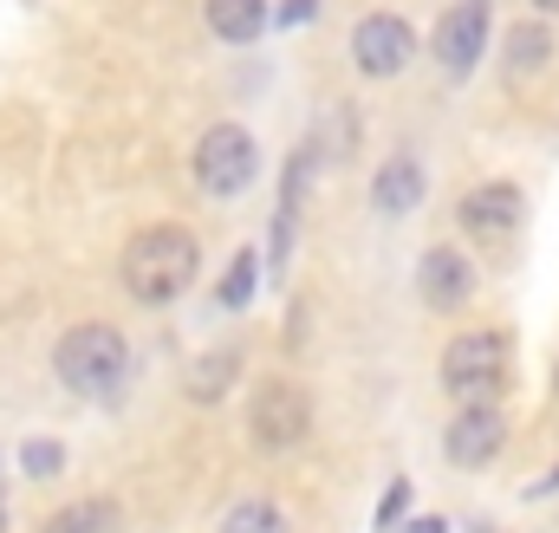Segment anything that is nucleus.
Returning <instances> with one entry per match:
<instances>
[{"label":"nucleus","mask_w":559,"mask_h":533,"mask_svg":"<svg viewBox=\"0 0 559 533\" xmlns=\"http://www.w3.org/2000/svg\"><path fill=\"white\" fill-rule=\"evenodd\" d=\"M118 280H124V293L138 306H150V312L176 306L202 280V241H195V228H182V222H150V228H138L124 241Z\"/></svg>","instance_id":"obj_1"},{"label":"nucleus","mask_w":559,"mask_h":533,"mask_svg":"<svg viewBox=\"0 0 559 533\" xmlns=\"http://www.w3.org/2000/svg\"><path fill=\"white\" fill-rule=\"evenodd\" d=\"M52 378L79 398H111L124 378H131V339L105 319H85L72 332H59L52 345Z\"/></svg>","instance_id":"obj_2"},{"label":"nucleus","mask_w":559,"mask_h":533,"mask_svg":"<svg viewBox=\"0 0 559 533\" xmlns=\"http://www.w3.org/2000/svg\"><path fill=\"white\" fill-rule=\"evenodd\" d=\"M514 371V339L501 325H481V332H455L449 352H442V398L455 403H495V391L508 384Z\"/></svg>","instance_id":"obj_3"},{"label":"nucleus","mask_w":559,"mask_h":533,"mask_svg":"<svg viewBox=\"0 0 559 533\" xmlns=\"http://www.w3.org/2000/svg\"><path fill=\"white\" fill-rule=\"evenodd\" d=\"M189 176H195V189H202V196H215V202L248 196V189L261 182V143H254V131H248V125H235V118L209 125V131L195 137Z\"/></svg>","instance_id":"obj_4"},{"label":"nucleus","mask_w":559,"mask_h":533,"mask_svg":"<svg viewBox=\"0 0 559 533\" xmlns=\"http://www.w3.org/2000/svg\"><path fill=\"white\" fill-rule=\"evenodd\" d=\"M312 436V391L299 378H261L254 398H248V442L254 449H299Z\"/></svg>","instance_id":"obj_5"},{"label":"nucleus","mask_w":559,"mask_h":533,"mask_svg":"<svg viewBox=\"0 0 559 533\" xmlns=\"http://www.w3.org/2000/svg\"><path fill=\"white\" fill-rule=\"evenodd\" d=\"M455 228L468 235V241H481V248H508L521 228H527V196H521V182H475L462 202H455Z\"/></svg>","instance_id":"obj_6"},{"label":"nucleus","mask_w":559,"mask_h":533,"mask_svg":"<svg viewBox=\"0 0 559 533\" xmlns=\"http://www.w3.org/2000/svg\"><path fill=\"white\" fill-rule=\"evenodd\" d=\"M488 26H495V0H455L436 13V33H429V52L442 66V79H468L488 52Z\"/></svg>","instance_id":"obj_7"},{"label":"nucleus","mask_w":559,"mask_h":533,"mask_svg":"<svg viewBox=\"0 0 559 533\" xmlns=\"http://www.w3.org/2000/svg\"><path fill=\"white\" fill-rule=\"evenodd\" d=\"M411 59H417V26H411L404 13L378 7V13H365V20L352 26V66H358L365 79H404Z\"/></svg>","instance_id":"obj_8"},{"label":"nucleus","mask_w":559,"mask_h":533,"mask_svg":"<svg viewBox=\"0 0 559 533\" xmlns=\"http://www.w3.org/2000/svg\"><path fill=\"white\" fill-rule=\"evenodd\" d=\"M501 442H508V416L495 403H462L449 416V429H442V455L455 469H488L501 455Z\"/></svg>","instance_id":"obj_9"},{"label":"nucleus","mask_w":559,"mask_h":533,"mask_svg":"<svg viewBox=\"0 0 559 533\" xmlns=\"http://www.w3.org/2000/svg\"><path fill=\"white\" fill-rule=\"evenodd\" d=\"M417 299L429 306V312H462V306L475 299V266H468V254H462V248H449V241L423 248Z\"/></svg>","instance_id":"obj_10"},{"label":"nucleus","mask_w":559,"mask_h":533,"mask_svg":"<svg viewBox=\"0 0 559 533\" xmlns=\"http://www.w3.org/2000/svg\"><path fill=\"white\" fill-rule=\"evenodd\" d=\"M554 66V26L534 13V20H514L508 26V46H501V72L514 79V85H527V79H540Z\"/></svg>","instance_id":"obj_11"},{"label":"nucleus","mask_w":559,"mask_h":533,"mask_svg":"<svg viewBox=\"0 0 559 533\" xmlns=\"http://www.w3.org/2000/svg\"><path fill=\"white\" fill-rule=\"evenodd\" d=\"M423 189H429L423 163L411 150H397V156H384V169L371 176V209H378V215H411L423 202Z\"/></svg>","instance_id":"obj_12"},{"label":"nucleus","mask_w":559,"mask_h":533,"mask_svg":"<svg viewBox=\"0 0 559 533\" xmlns=\"http://www.w3.org/2000/svg\"><path fill=\"white\" fill-rule=\"evenodd\" d=\"M235 384H241V345H215V352H202V358L189 365L182 398L195 403V410H215Z\"/></svg>","instance_id":"obj_13"},{"label":"nucleus","mask_w":559,"mask_h":533,"mask_svg":"<svg viewBox=\"0 0 559 533\" xmlns=\"http://www.w3.org/2000/svg\"><path fill=\"white\" fill-rule=\"evenodd\" d=\"M202 20H209V33H215L222 46H254V39L274 26V7H267V0H209Z\"/></svg>","instance_id":"obj_14"},{"label":"nucleus","mask_w":559,"mask_h":533,"mask_svg":"<svg viewBox=\"0 0 559 533\" xmlns=\"http://www.w3.org/2000/svg\"><path fill=\"white\" fill-rule=\"evenodd\" d=\"M39 533H124V508H118L111 495H85V501L59 508Z\"/></svg>","instance_id":"obj_15"},{"label":"nucleus","mask_w":559,"mask_h":533,"mask_svg":"<svg viewBox=\"0 0 559 533\" xmlns=\"http://www.w3.org/2000/svg\"><path fill=\"white\" fill-rule=\"evenodd\" d=\"M261 266H267L261 248H241V254L228 261V273H222V286H215V306H222V312H248V299L261 293Z\"/></svg>","instance_id":"obj_16"},{"label":"nucleus","mask_w":559,"mask_h":533,"mask_svg":"<svg viewBox=\"0 0 559 533\" xmlns=\"http://www.w3.org/2000/svg\"><path fill=\"white\" fill-rule=\"evenodd\" d=\"M215 533H286V514H280V501H267V495H248V501H235L215 521Z\"/></svg>","instance_id":"obj_17"},{"label":"nucleus","mask_w":559,"mask_h":533,"mask_svg":"<svg viewBox=\"0 0 559 533\" xmlns=\"http://www.w3.org/2000/svg\"><path fill=\"white\" fill-rule=\"evenodd\" d=\"M66 469V449L52 442V436H33L26 449H20V475H33V482H52Z\"/></svg>","instance_id":"obj_18"},{"label":"nucleus","mask_w":559,"mask_h":533,"mask_svg":"<svg viewBox=\"0 0 559 533\" xmlns=\"http://www.w3.org/2000/svg\"><path fill=\"white\" fill-rule=\"evenodd\" d=\"M411 495H417V488H411V482L397 475V482L384 488V501H378V514H371V533H391V528H397V521H404V508H411Z\"/></svg>","instance_id":"obj_19"},{"label":"nucleus","mask_w":559,"mask_h":533,"mask_svg":"<svg viewBox=\"0 0 559 533\" xmlns=\"http://www.w3.org/2000/svg\"><path fill=\"white\" fill-rule=\"evenodd\" d=\"M312 13H319V0H280L274 26H280V33H299V26H312Z\"/></svg>","instance_id":"obj_20"},{"label":"nucleus","mask_w":559,"mask_h":533,"mask_svg":"<svg viewBox=\"0 0 559 533\" xmlns=\"http://www.w3.org/2000/svg\"><path fill=\"white\" fill-rule=\"evenodd\" d=\"M527 495H534V501H540V495H547V501H554V495H559V469H554V475H540V482H534V488H527Z\"/></svg>","instance_id":"obj_21"},{"label":"nucleus","mask_w":559,"mask_h":533,"mask_svg":"<svg viewBox=\"0 0 559 533\" xmlns=\"http://www.w3.org/2000/svg\"><path fill=\"white\" fill-rule=\"evenodd\" d=\"M404 533H449V528H442V514H429V521H411Z\"/></svg>","instance_id":"obj_22"},{"label":"nucleus","mask_w":559,"mask_h":533,"mask_svg":"<svg viewBox=\"0 0 559 533\" xmlns=\"http://www.w3.org/2000/svg\"><path fill=\"white\" fill-rule=\"evenodd\" d=\"M534 13H540V20H559V0H534Z\"/></svg>","instance_id":"obj_23"},{"label":"nucleus","mask_w":559,"mask_h":533,"mask_svg":"<svg viewBox=\"0 0 559 533\" xmlns=\"http://www.w3.org/2000/svg\"><path fill=\"white\" fill-rule=\"evenodd\" d=\"M0 533H7V514H0Z\"/></svg>","instance_id":"obj_24"},{"label":"nucleus","mask_w":559,"mask_h":533,"mask_svg":"<svg viewBox=\"0 0 559 533\" xmlns=\"http://www.w3.org/2000/svg\"><path fill=\"white\" fill-rule=\"evenodd\" d=\"M554 391H559V371H554Z\"/></svg>","instance_id":"obj_25"}]
</instances>
